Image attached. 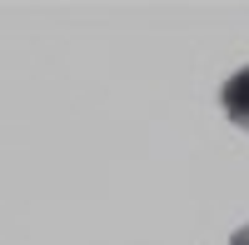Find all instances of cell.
<instances>
[{
	"instance_id": "6da1fadb",
	"label": "cell",
	"mask_w": 249,
	"mask_h": 245,
	"mask_svg": "<svg viewBox=\"0 0 249 245\" xmlns=\"http://www.w3.org/2000/svg\"><path fill=\"white\" fill-rule=\"evenodd\" d=\"M219 105H224V115H230L239 130H249V65H244L239 75H230V80H224Z\"/></svg>"
},
{
	"instance_id": "7a4b0ae2",
	"label": "cell",
	"mask_w": 249,
	"mask_h": 245,
	"mask_svg": "<svg viewBox=\"0 0 249 245\" xmlns=\"http://www.w3.org/2000/svg\"><path fill=\"white\" fill-rule=\"evenodd\" d=\"M230 245H249V225H239V230L230 235Z\"/></svg>"
}]
</instances>
